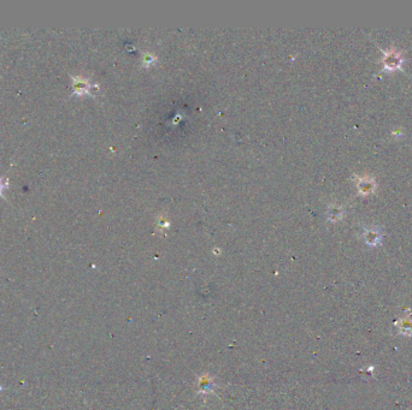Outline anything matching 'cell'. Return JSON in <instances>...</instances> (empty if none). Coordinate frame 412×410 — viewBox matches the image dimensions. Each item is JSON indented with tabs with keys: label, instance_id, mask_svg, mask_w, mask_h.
Masks as SVG:
<instances>
[{
	"label": "cell",
	"instance_id": "cell-1",
	"mask_svg": "<svg viewBox=\"0 0 412 410\" xmlns=\"http://www.w3.org/2000/svg\"><path fill=\"white\" fill-rule=\"evenodd\" d=\"M382 63L383 69H385L386 71H394V70L400 69L404 63V58L403 56H401V52L398 51V49L394 47L386 49V51H383Z\"/></svg>",
	"mask_w": 412,
	"mask_h": 410
},
{
	"label": "cell",
	"instance_id": "cell-2",
	"mask_svg": "<svg viewBox=\"0 0 412 410\" xmlns=\"http://www.w3.org/2000/svg\"><path fill=\"white\" fill-rule=\"evenodd\" d=\"M363 237H364V242L368 246H375L381 243L382 233H381V231L377 227H365L364 232H363Z\"/></svg>",
	"mask_w": 412,
	"mask_h": 410
},
{
	"label": "cell",
	"instance_id": "cell-3",
	"mask_svg": "<svg viewBox=\"0 0 412 410\" xmlns=\"http://www.w3.org/2000/svg\"><path fill=\"white\" fill-rule=\"evenodd\" d=\"M396 328H398L399 334L406 337L412 336V320L410 318V313H408V315L404 316L403 319H399L395 323Z\"/></svg>",
	"mask_w": 412,
	"mask_h": 410
},
{
	"label": "cell",
	"instance_id": "cell-4",
	"mask_svg": "<svg viewBox=\"0 0 412 410\" xmlns=\"http://www.w3.org/2000/svg\"><path fill=\"white\" fill-rule=\"evenodd\" d=\"M72 82H74V84H72L74 94L82 95L85 94V93H88V90H89V84H88V82L85 81V80L79 79V77H72Z\"/></svg>",
	"mask_w": 412,
	"mask_h": 410
},
{
	"label": "cell",
	"instance_id": "cell-5",
	"mask_svg": "<svg viewBox=\"0 0 412 410\" xmlns=\"http://www.w3.org/2000/svg\"><path fill=\"white\" fill-rule=\"evenodd\" d=\"M375 181L370 177H363L358 182V189L362 194H369L374 190Z\"/></svg>",
	"mask_w": 412,
	"mask_h": 410
},
{
	"label": "cell",
	"instance_id": "cell-6",
	"mask_svg": "<svg viewBox=\"0 0 412 410\" xmlns=\"http://www.w3.org/2000/svg\"><path fill=\"white\" fill-rule=\"evenodd\" d=\"M7 186H9V181H7L6 178L0 177V195H2V191H4V189H6Z\"/></svg>",
	"mask_w": 412,
	"mask_h": 410
}]
</instances>
